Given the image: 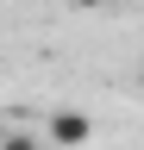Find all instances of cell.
<instances>
[{
	"instance_id": "obj_3",
	"label": "cell",
	"mask_w": 144,
	"mask_h": 150,
	"mask_svg": "<svg viewBox=\"0 0 144 150\" xmlns=\"http://www.w3.org/2000/svg\"><path fill=\"white\" fill-rule=\"evenodd\" d=\"M75 6H100V0H75Z\"/></svg>"
},
{
	"instance_id": "obj_1",
	"label": "cell",
	"mask_w": 144,
	"mask_h": 150,
	"mask_svg": "<svg viewBox=\"0 0 144 150\" xmlns=\"http://www.w3.org/2000/svg\"><path fill=\"white\" fill-rule=\"evenodd\" d=\"M44 138L57 144V150H82V144H94V119L75 112V106H57V112L44 119Z\"/></svg>"
},
{
	"instance_id": "obj_2",
	"label": "cell",
	"mask_w": 144,
	"mask_h": 150,
	"mask_svg": "<svg viewBox=\"0 0 144 150\" xmlns=\"http://www.w3.org/2000/svg\"><path fill=\"white\" fill-rule=\"evenodd\" d=\"M0 150H50V138H38V131H0Z\"/></svg>"
}]
</instances>
